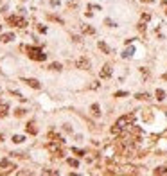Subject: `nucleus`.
<instances>
[{"instance_id": "1", "label": "nucleus", "mask_w": 167, "mask_h": 176, "mask_svg": "<svg viewBox=\"0 0 167 176\" xmlns=\"http://www.w3.org/2000/svg\"><path fill=\"white\" fill-rule=\"evenodd\" d=\"M29 56V59H34V61H45L47 59V54H43V50L40 47H34V45H27V47H23Z\"/></svg>"}, {"instance_id": "2", "label": "nucleus", "mask_w": 167, "mask_h": 176, "mask_svg": "<svg viewBox=\"0 0 167 176\" xmlns=\"http://www.w3.org/2000/svg\"><path fill=\"white\" fill-rule=\"evenodd\" d=\"M61 146H63V144L51 140L49 144L45 146V149L49 151V153H52V157H54V158H63V157H65V153H63V147H61Z\"/></svg>"}, {"instance_id": "3", "label": "nucleus", "mask_w": 167, "mask_h": 176, "mask_svg": "<svg viewBox=\"0 0 167 176\" xmlns=\"http://www.w3.org/2000/svg\"><path fill=\"white\" fill-rule=\"evenodd\" d=\"M133 122H135V115H133V113H128V115L119 117V119H117V122H115V126H119L121 129H124V128L131 126Z\"/></svg>"}, {"instance_id": "4", "label": "nucleus", "mask_w": 167, "mask_h": 176, "mask_svg": "<svg viewBox=\"0 0 167 176\" xmlns=\"http://www.w3.org/2000/svg\"><path fill=\"white\" fill-rule=\"evenodd\" d=\"M7 24L11 25V27H20V29H23L27 25V20L23 18V16H7Z\"/></svg>"}, {"instance_id": "5", "label": "nucleus", "mask_w": 167, "mask_h": 176, "mask_svg": "<svg viewBox=\"0 0 167 176\" xmlns=\"http://www.w3.org/2000/svg\"><path fill=\"white\" fill-rule=\"evenodd\" d=\"M14 169H16V165L11 160H7V158L0 160V174H11V172H14Z\"/></svg>"}, {"instance_id": "6", "label": "nucleus", "mask_w": 167, "mask_h": 176, "mask_svg": "<svg viewBox=\"0 0 167 176\" xmlns=\"http://www.w3.org/2000/svg\"><path fill=\"white\" fill-rule=\"evenodd\" d=\"M74 65H76V69H81V70H90V59H88L86 56L77 58Z\"/></svg>"}, {"instance_id": "7", "label": "nucleus", "mask_w": 167, "mask_h": 176, "mask_svg": "<svg viewBox=\"0 0 167 176\" xmlns=\"http://www.w3.org/2000/svg\"><path fill=\"white\" fill-rule=\"evenodd\" d=\"M99 76H101V79L111 77V67H110V65H104V67L101 69V72H99Z\"/></svg>"}, {"instance_id": "8", "label": "nucleus", "mask_w": 167, "mask_h": 176, "mask_svg": "<svg viewBox=\"0 0 167 176\" xmlns=\"http://www.w3.org/2000/svg\"><path fill=\"white\" fill-rule=\"evenodd\" d=\"M23 81H25L31 88H34V90H40V88H41V84H40V81L38 79H34V77H29V79H23Z\"/></svg>"}, {"instance_id": "9", "label": "nucleus", "mask_w": 167, "mask_h": 176, "mask_svg": "<svg viewBox=\"0 0 167 176\" xmlns=\"http://www.w3.org/2000/svg\"><path fill=\"white\" fill-rule=\"evenodd\" d=\"M25 131H27V133H31V135H36V133H38V128H36V122H34V120H31V122H27V126H25Z\"/></svg>"}, {"instance_id": "10", "label": "nucleus", "mask_w": 167, "mask_h": 176, "mask_svg": "<svg viewBox=\"0 0 167 176\" xmlns=\"http://www.w3.org/2000/svg\"><path fill=\"white\" fill-rule=\"evenodd\" d=\"M7 110H9V106H7V102H4V101H0V119H4V117H7Z\"/></svg>"}, {"instance_id": "11", "label": "nucleus", "mask_w": 167, "mask_h": 176, "mask_svg": "<svg viewBox=\"0 0 167 176\" xmlns=\"http://www.w3.org/2000/svg\"><path fill=\"white\" fill-rule=\"evenodd\" d=\"M49 138L51 140H54V142H59V144H63L65 140L61 138V135L59 133H56V131H49Z\"/></svg>"}, {"instance_id": "12", "label": "nucleus", "mask_w": 167, "mask_h": 176, "mask_svg": "<svg viewBox=\"0 0 167 176\" xmlns=\"http://www.w3.org/2000/svg\"><path fill=\"white\" fill-rule=\"evenodd\" d=\"M90 112H92V115H93V117H101V108H99V104H97V102H93V104L90 106Z\"/></svg>"}, {"instance_id": "13", "label": "nucleus", "mask_w": 167, "mask_h": 176, "mask_svg": "<svg viewBox=\"0 0 167 176\" xmlns=\"http://www.w3.org/2000/svg\"><path fill=\"white\" fill-rule=\"evenodd\" d=\"M11 40H14V34H13V32H7V34H0V41H2V43H9Z\"/></svg>"}, {"instance_id": "14", "label": "nucleus", "mask_w": 167, "mask_h": 176, "mask_svg": "<svg viewBox=\"0 0 167 176\" xmlns=\"http://www.w3.org/2000/svg\"><path fill=\"white\" fill-rule=\"evenodd\" d=\"M142 119H144L146 122H151V120H153V113H151V110H144V112H142Z\"/></svg>"}, {"instance_id": "15", "label": "nucleus", "mask_w": 167, "mask_h": 176, "mask_svg": "<svg viewBox=\"0 0 167 176\" xmlns=\"http://www.w3.org/2000/svg\"><path fill=\"white\" fill-rule=\"evenodd\" d=\"M99 49H101V50H103L104 54H111V49H110V47L106 45L104 41H99Z\"/></svg>"}, {"instance_id": "16", "label": "nucleus", "mask_w": 167, "mask_h": 176, "mask_svg": "<svg viewBox=\"0 0 167 176\" xmlns=\"http://www.w3.org/2000/svg\"><path fill=\"white\" fill-rule=\"evenodd\" d=\"M81 32H83V34H93V32H95V29H93V27H90V25H83V27H81Z\"/></svg>"}, {"instance_id": "17", "label": "nucleus", "mask_w": 167, "mask_h": 176, "mask_svg": "<svg viewBox=\"0 0 167 176\" xmlns=\"http://www.w3.org/2000/svg\"><path fill=\"white\" fill-rule=\"evenodd\" d=\"M135 97H137L138 101H149V99H151V95H149L147 92H144V94H137Z\"/></svg>"}, {"instance_id": "18", "label": "nucleus", "mask_w": 167, "mask_h": 176, "mask_svg": "<svg viewBox=\"0 0 167 176\" xmlns=\"http://www.w3.org/2000/svg\"><path fill=\"white\" fill-rule=\"evenodd\" d=\"M155 95H156V99H158V101H163V99H165V92L162 90V88H158V90L155 92Z\"/></svg>"}, {"instance_id": "19", "label": "nucleus", "mask_w": 167, "mask_h": 176, "mask_svg": "<svg viewBox=\"0 0 167 176\" xmlns=\"http://www.w3.org/2000/svg\"><path fill=\"white\" fill-rule=\"evenodd\" d=\"M67 162H68V165H70V167H74V169H77V167H79V162H77L76 158H68Z\"/></svg>"}, {"instance_id": "20", "label": "nucleus", "mask_w": 167, "mask_h": 176, "mask_svg": "<svg viewBox=\"0 0 167 176\" xmlns=\"http://www.w3.org/2000/svg\"><path fill=\"white\" fill-rule=\"evenodd\" d=\"M23 140H25V137H22V135H13V142H14V144H22Z\"/></svg>"}, {"instance_id": "21", "label": "nucleus", "mask_w": 167, "mask_h": 176, "mask_svg": "<svg viewBox=\"0 0 167 176\" xmlns=\"http://www.w3.org/2000/svg\"><path fill=\"white\" fill-rule=\"evenodd\" d=\"M23 115H25V110L23 108H16L14 110V117H23Z\"/></svg>"}, {"instance_id": "22", "label": "nucleus", "mask_w": 167, "mask_h": 176, "mask_svg": "<svg viewBox=\"0 0 167 176\" xmlns=\"http://www.w3.org/2000/svg\"><path fill=\"white\" fill-rule=\"evenodd\" d=\"M72 153H76L77 157H85V155H86L85 151H81V149H77V147H72Z\"/></svg>"}, {"instance_id": "23", "label": "nucleus", "mask_w": 167, "mask_h": 176, "mask_svg": "<svg viewBox=\"0 0 167 176\" xmlns=\"http://www.w3.org/2000/svg\"><path fill=\"white\" fill-rule=\"evenodd\" d=\"M133 52H135V49H133V47H129L128 50H124V54H122V58H129V56H131Z\"/></svg>"}, {"instance_id": "24", "label": "nucleus", "mask_w": 167, "mask_h": 176, "mask_svg": "<svg viewBox=\"0 0 167 176\" xmlns=\"http://www.w3.org/2000/svg\"><path fill=\"white\" fill-rule=\"evenodd\" d=\"M49 69H51V70H58V72H59V70H61V65H59V63H52Z\"/></svg>"}, {"instance_id": "25", "label": "nucleus", "mask_w": 167, "mask_h": 176, "mask_svg": "<svg viewBox=\"0 0 167 176\" xmlns=\"http://www.w3.org/2000/svg\"><path fill=\"white\" fill-rule=\"evenodd\" d=\"M43 174H59V172L54 169H43Z\"/></svg>"}, {"instance_id": "26", "label": "nucleus", "mask_w": 167, "mask_h": 176, "mask_svg": "<svg viewBox=\"0 0 167 176\" xmlns=\"http://www.w3.org/2000/svg\"><path fill=\"white\" fill-rule=\"evenodd\" d=\"M151 20V14L149 13H144V14H142V22H149Z\"/></svg>"}, {"instance_id": "27", "label": "nucleus", "mask_w": 167, "mask_h": 176, "mask_svg": "<svg viewBox=\"0 0 167 176\" xmlns=\"http://www.w3.org/2000/svg\"><path fill=\"white\" fill-rule=\"evenodd\" d=\"M49 18H51V20H54V22H58V24H63V20H61V18H58V16H54V14H49Z\"/></svg>"}, {"instance_id": "28", "label": "nucleus", "mask_w": 167, "mask_h": 176, "mask_svg": "<svg viewBox=\"0 0 167 176\" xmlns=\"http://www.w3.org/2000/svg\"><path fill=\"white\" fill-rule=\"evenodd\" d=\"M104 24H106L108 27H115V24H113V22H111L110 18H106V20H104Z\"/></svg>"}, {"instance_id": "29", "label": "nucleus", "mask_w": 167, "mask_h": 176, "mask_svg": "<svg viewBox=\"0 0 167 176\" xmlns=\"http://www.w3.org/2000/svg\"><path fill=\"white\" fill-rule=\"evenodd\" d=\"M162 9H163V13L167 14V0H162Z\"/></svg>"}, {"instance_id": "30", "label": "nucleus", "mask_w": 167, "mask_h": 176, "mask_svg": "<svg viewBox=\"0 0 167 176\" xmlns=\"http://www.w3.org/2000/svg\"><path fill=\"white\" fill-rule=\"evenodd\" d=\"M63 129H65V131H67V133H72V128H70V126H68V124H65V126H63Z\"/></svg>"}, {"instance_id": "31", "label": "nucleus", "mask_w": 167, "mask_h": 176, "mask_svg": "<svg viewBox=\"0 0 167 176\" xmlns=\"http://www.w3.org/2000/svg\"><path fill=\"white\" fill-rule=\"evenodd\" d=\"M126 95H128L126 92H117V94H115V97H126Z\"/></svg>"}, {"instance_id": "32", "label": "nucleus", "mask_w": 167, "mask_h": 176, "mask_svg": "<svg viewBox=\"0 0 167 176\" xmlns=\"http://www.w3.org/2000/svg\"><path fill=\"white\" fill-rule=\"evenodd\" d=\"M51 6H52V7H56V6H59V0H51Z\"/></svg>"}, {"instance_id": "33", "label": "nucleus", "mask_w": 167, "mask_h": 176, "mask_svg": "<svg viewBox=\"0 0 167 176\" xmlns=\"http://www.w3.org/2000/svg\"><path fill=\"white\" fill-rule=\"evenodd\" d=\"M38 31H40V32H45V31H47V29H45V27H43V25H38Z\"/></svg>"}, {"instance_id": "34", "label": "nucleus", "mask_w": 167, "mask_h": 176, "mask_svg": "<svg viewBox=\"0 0 167 176\" xmlns=\"http://www.w3.org/2000/svg\"><path fill=\"white\" fill-rule=\"evenodd\" d=\"M142 2H147V4H151V2H153V0H142Z\"/></svg>"}, {"instance_id": "35", "label": "nucleus", "mask_w": 167, "mask_h": 176, "mask_svg": "<svg viewBox=\"0 0 167 176\" xmlns=\"http://www.w3.org/2000/svg\"><path fill=\"white\" fill-rule=\"evenodd\" d=\"M162 79H165V81H167V74H163V76H162Z\"/></svg>"}, {"instance_id": "36", "label": "nucleus", "mask_w": 167, "mask_h": 176, "mask_svg": "<svg viewBox=\"0 0 167 176\" xmlns=\"http://www.w3.org/2000/svg\"><path fill=\"white\" fill-rule=\"evenodd\" d=\"M0 4H2V0H0Z\"/></svg>"}, {"instance_id": "37", "label": "nucleus", "mask_w": 167, "mask_h": 176, "mask_svg": "<svg viewBox=\"0 0 167 176\" xmlns=\"http://www.w3.org/2000/svg\"><path fill=\"white\" fill-rule=\"evenodd\" d=\"M0 92H2V88H0Z\"/></svg>"}, {"instance_id": "38", "label": "nucleus", "mask_w": 167, "mask_h": 176, "mask_svg": "<svg viewBox=\"0 0 167 176\" xmlns=\"http://www.w3.org/2000/svg\"><path fill=\"white\" fill-rule=\"evenodd\" d=\"M20 2H23V0H20Z\"/></svg>"}]
</instances>
